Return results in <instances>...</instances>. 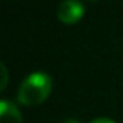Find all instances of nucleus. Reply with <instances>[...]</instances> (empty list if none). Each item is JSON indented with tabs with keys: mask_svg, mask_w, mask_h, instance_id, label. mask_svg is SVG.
<instances>
[{
	"mask_svg": "<svg viewBox=\"0 0 123 123\" xmlns=\"http://www.w3.org/2000/svg\"><path fill=\"white\" fill-rule=\"evenodd\" d=\"M84 16V5L80 0H62L58 6V19L62 24H76Z\"/></svg>",
	"mask_w": 123,
	"mask_h": 123,
	"instance_id": "nucleus-2",
	"label": "nucleus"
},
{
	"mask_svg": "<svg viewBox=\"0 0 123 123\" xmlns=\"http://www.w3.org/2000/svg\"><path fill=\"white\" fill-rule=\"evenodd\" d=\"M90 123H115L114 120H111V118H95V120H92Z\"/></svg>",
	"mask_w": 123,
	"mask_h": 123,
	"instance_id": "nucleus-5",
	"label": "nucleus"
},
{
	"mask_svg": "<svg viewBox=\"0 0 123 123\" xmlns=\"http://www.w3.org/2000/svg\"><path fill=\"white\" fill-rule=\"evenodd\" d=\"M51 78L44 72H33L20 83L17 90V100L20 105L34 106L47 100L51 92Z\"/></svg>",
	"mask_w": 123,
	"mask_h": 123,
	"instance_id": "nucleus-1",
	"label": "nucleus"
},
{
	"mask_svg": "<svg viewBox=\"0 0 123 123\" xmlns=\"http://www.w3.org/2000/svg\"><path fill=\"white\" fill-rule=\"evenodd\" d=\"M0 69H2V86H0V90H5L6 83H8V70H6L5 64H0Z\"/></svg>",
	"mask_w": 123,
	"mask_h": 123,
	"instance_id": "nucleus-4",
	"label": "nucleus"
},
{
	"mask_svg": "<svg viewBox=\"0 0 123 123\" xmlns=\"http://www.w3.org/2000/svg\"><path fill=\"white\" fill-rule=\"evenodd\" d=\"M0 123H24L17 106L6 98L0 101Z\"/></svg>",
	"mask_w": 123,
	"mask_h": 123,
	"instance_id": "nucleus-3",
	"label": "nucleus"
},
{
	"mask_svg": "<svg viewBox=\"0 0 123 123\" xmlns=\"http://www.w3.org/2000/svg\"><path fill=\"white\" fill-rule=\"evenodd\" d=\"M62 123H81V122H78V120H75V118H67V120H64Z\"/></svg>",
	"mask_w": 123,
	"mask_h": 123,
	"instance_id": "nucleus-6",
	"label": "nucleus"
}]
</instances>
